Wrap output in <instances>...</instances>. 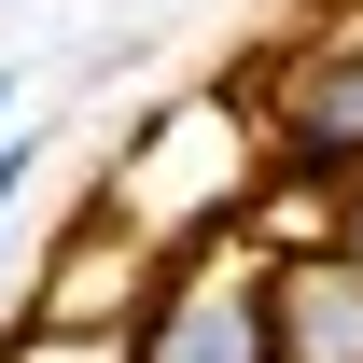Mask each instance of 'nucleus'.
<instances>
[{"label":"nucleus","instance_id":"1","mask_svg":"<svg viewBox=\"0 0 363 363\" xmlns=\"http://www.w3.org/2000/svg\"><path fill=\"white\" fill-rule=\"evenodd\" d=\"M252 182L294 196V210L363 182V43H308V56L266 70V98H252Z\"/></svg>","mask_w":363,"mask_h":363},{"label":"nucleus","instance_id":"2","mask_svg":"<svg viewBox=\"0 0 363 363\" xmlns=\"http://www.w3.org/2000/svg\"><path fill=\"white\" fill-rule=\"evenodd\" d=\"M112 363H266V252H168L140 279Z\"/></svg>","mask_w":363,"mask_h":363},{"label":"nucleus","instance_id":"3","mask_svg":"<svg viewBox=\"0 0 363 363\" xmlns=\"http://www.w3.org/2000/svg\"><path fill=\"white\" fill-rule=\"evenodd\" d=\"M266 363H363V266H335L321 238L266 252Z\"/></svg>","mask_w":363,"mask_h":363},{"label":"nucleus","instance_id":"4","mask_svg":"<svg viewBox=\"0 0 363 363\" xmlns=\"http://www.w3.org/2000/svg\"><path fill=\"white\" fill-rule=\"evenodd\" d=\"M308 238L335 252V266H363V182H350V196H321V210H308Z\"/></svg>","mask_w":363,"mask_h":363},{"label":"nucleus","instance_id":"5","mask_svg":"<svg viewBox=\"0 0 363 363\" xmlns=\"http://www.w3.org/2000/svg\"><path fill=\"white\" fill-rule=\"evenodd\" d=\"M28 182H43V154H28V140H0V238H14V210H28Z\"/></svg>","mask_w":363,"mask_h":363},{"label":"nucleus","instance_id":"6","mask_svg":"<svg viewBox=\"0 0 363 363\" xmlns=\"http://www.w3.org/2000/svg\"><path fill=\"white\" fill-rule=\"evenodd\" d=\"M0 140H14V70H0Z\"/></svg>","mask_w":363,"mask_h":363}]
</instances>
